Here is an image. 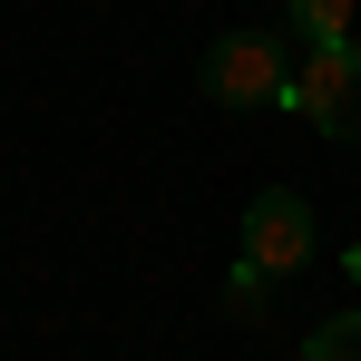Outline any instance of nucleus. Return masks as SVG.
I'll return each mask as SVG.
<instances>
[{"instance_id": "1", "label": "nucleus", "mask_w": 361, "mask_h": 361, "mask_svg": "<svg viewBox=\"0 0 361 361\" xmlns=\"http://www.w3.org/2000/svg\"><path fill=\"white\" fill-rule=\"evenodd\" d=\"M195 88L215 98V108H283L293 98V39L283 30H215L205 39V59H195Z\"/></svg>"}, {"instance_id": "2", "label": "nucleus", "mask_w": 361, "mask_h": 361, "mask_svg": "<svg viewBox=\"0 0 361 361\" xmlns=\"http://www.w3.org/2000/svg\"><path fill=\"white\" fill-rule=\"evenodd\" d=\"M312 137H342V147H361V39H342V49H302L293 68V98H283Z\"/></svg>"}, {"instance_id": "3", "label": "nucleus", "mask_w": 361, "mask_h": 361, "mask_svg": "<svg viewBox=\"0 0 361 361\" xmlns=\"http://www.w3.org/2000/svg\"><path fill=\"white\" fill-rule=\"evenodd\" d=\"M312 244H322V225H312V205L293 185H254V205H244V264H264L283 283V274L312 264Z\"/></svg>"}, {"instance_id": "4", "label": "nucleus", "mask_w": 361, "mask_h": 361, "mask_svg": "<svg viewBox=\"0 0 361 361\" xmlns=\"http://www.w3.org/2000/svg\"><path fill=\"white\" fill-rule=\"evenodd\" d=\"M283 39H302V49H342V39H352V0H283Z\"/></svg>"}, {"instance_id": "5", "label": "nucleus", "mask_w": 361, "mask_h": 361, "mask_svg": "<svg viewBox=\"0 0 361 361\" xmlns=\"http://www.w3.org/2000/svg\"><path fill=\"white\" fill-rule=\"evenodd\" d=\"M302 361H361V312H332L302 332Z\"/></svg>"}, {"instance_id": "6", "label": "nucleus", "mask_w": 361, "mask_h": 361, "mask_svg": "<svg viewBox=\"0 0 361 361\" xmlns=\"http://www.w3.org/2000/svg\"><path fill=\"white\" fill-rule=\"evenodd\" d=\"M264 302H274V274L235 254V274H225V312H235V322H264Z\"/></svg>"}]
</instances>
